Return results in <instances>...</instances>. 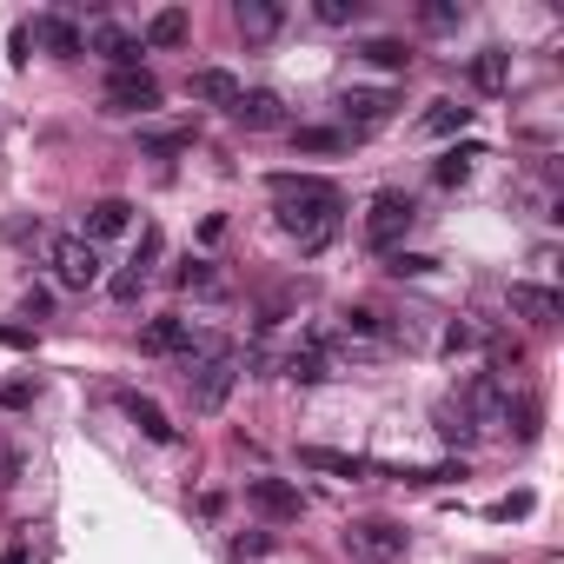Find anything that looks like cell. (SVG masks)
Segmentation results:
<instances>
[{
	"label": "cell",
	"instance_id": "22",
	"mask_svg": "<svg viewBox=\"0 0 564 564\" xmlns=\"http://www.w3.org/2000/svg\"><path fill=\"white\" fill-rule=\"evenodd\" d=\"M180 41H186V8H160L147 21V41L140 47H180Z\"/></svg>",
	"mask_w": 564,
	"mask_h": 564
},
{
	"label": "cell",
	"instance_id": "36",
	"mask_svg": "<svg viewBox=\"0 0 564 564\" xmlns=\"http://www.w3.org/2000/svg\"><path fill=\"white\" fill-rule=\"evenodd\" d=\"M0 405H8V412H21V405H34V386H21V379H14V386H0Z\"/></svg>",
	"mask_w": 564,
	"mask_h": 564
},
{
	"label": "cell",
	"instance_id": "1",
	"mask_svg": "<svg viewBox=\"0 0 564 564\" xmlns=\"http://www.w3.org/2000/svg\"><path fill=\"white\" fill-rule=\"evenodd\" d=\"M272 213L300 239V252H326L339 239V186L333 180H313V173H272Z\"/></svg>",
	"mask_w": 564,
	"mask_h": 564
},
{
	"label": "cell",
	"instance_id": "13",
	"mask_svg": "<svg viewBox=\"0 0 564 564\" xmlns=\"http://www.w3.org/2000/svg\"><path fill=\"white\" fill-rule=\"evenodd\" d=\"M94 54L113 67V74H127V67H140V41L127 34V28H113V21H100L94 28Z\"/></svg>",
	"mask_w": 564,
	"mask_h": 564
},
{
	"label": "cell",
	"instance_id": "2",
	"mask_svg": "<svg viewBox=\"0 0 564 564\" xmlns=\"http://www.w3.org/2000/svg\"><path fill=\"white\" fill-rule=\"evenodd\" d=\"M232 386H239V352L226 346V339H193V352H186V392H193V412H219L226 399H232Z\"/></svg>",
	"mask_w": 564,
	"mask_h": 564
},
{
	"label": "cell",
	"instance_id": "39",
	"mask_svg": "<svg viewBox=\"0 0 564 564\" xmlns=\"http://www.w3.org/2000/svg\"><path fill=\"white\" fill-rule=\"evenodd\" d=\"M8 478H14V458H8V452H0V485H8Z\"/></svg>",
	"mask_w": 564,
	"mask_h": 564
},
{
	"label": "cell",
	"instance_id": "10",
	"mask_svg": "<svg viewBox=\"0 0 564 564\" xmlns=\"http://www.w3.org/2000/svg\"><path fill=\"white\" fill-rule=\"evenodd\" d=\"M28 34H34V47H47V54H61V61H74V54H87V41H80V28H74L67 14H34V21H28Z\"/></svg>",
	"mask_w": 564,
	"mask_h": 564
},
{
	"label": "cell",
	"instance_id": "28",
	"mask_svg": "<svg viewBox=\"0 0 564 564\" xmlns=\"http://www.w3.org/2000/svg\"><path fill=\"white\" fill-rule=\"evenodd\" d=\"M293 147H300V153H339V147H346V133H333V127H300V133H293Z\"/></svg>",
	"mask_w": 564,
	"mask_h": 564
},
{
	"label": "cell",
	"instance_id": "31",
	"mask_svg": "<svg viewBox=\"0 0 564 564\" xmlns=\"http://www.w3.org/2000/svg\"><path fill=\"white\" fill-rule=\"evenodd\" d=\"M419 21H425L432 34H452V28L465 21V8H452V0H432V8H419Z\"/></svg>",
	"mask_w": 564,
	"mask_h": 564
},
{
	"label": "cell",
	"instance_id": "33",
	"mask_svg": "<svg viewBox=\"0 0 564 564\" xmlns=\"http://www.w3.org/2000/svg\"><path fill=\"white\" fill-rule=\"evenodd\" d=\"M140 286H147V279H133V272H127V265H120V272H113V279H107V293H113V300H120V306H127V300H140Z\"/></svg>",
	"mask_w": 564,
	"mask_h": 564
},
{
	"label": "cell",
	"instance_id": "3",
	"mask_svg": "<svg viewBox=\"0 0 564 564\" xmlns=\"http://www.w3.org/2000/svg\"><path fill=\"white\" fill-rule=\"evenodd\" d=\"M47 259H54V279L67 293H87V286H100V246L94 239H80V232H67V239H47Z\"/></svg>",
	"mask_w": 564,
	"mask_h": 564
},
{
	"label": "cell",
	"instance_id": "4",
	"mask_svg": "<svg viewBox=\"0 0 564 564\" xmlns=\"http://www.w3.org/2000/svg\"><path fill=\"white\" fill-rule=\"evenodd\" d=\"M412 219H419V206H412L405 193H379V199L366 206V246H372V252H392V246L412 232Z\"/></svg>",
	"mask_w": 564,
	"mask_h": 564
},
{
	"label": "cell",
	"instance_id": "6",
	"mask_svg": "<svg viewBox=\"0 0 564 564\" xmlns=\"http://www.w3.org/2000/svg\"><path fill=\"white\" fill-rule=\"evenodd\" d=\"M458 405H465V419H471L478 432H498V425H505V412H511V392H505V379L471 372V379H465V392H458Z\"/></svg>",
	"mask_w": 564,
	"mask_h": 564
},
{
	"label": "cell",
	"instance_id": "21",
	"mask_svg": "<svg viewBox=\"0 0 564 564\" xmlns=\"http://www.w3.org/2000/svg\"><path fill=\"white\" fill-rule=\"evenodd\" d=\"M173 279H180V293H199V300H219L226 293V279L213 272V259H186Z\"/></svg>",
	"mask_w": 564,
	"mask_h": 564
},
{
	"label": "cell",
	"instance_id": "20",
	"mask_svg": "<svg viewBox=\"0 0 564 564\" xmlns=\"http://www.w3.org/2000/svg\"><path fill=\"white\" fill-rule=\"evenodd\" d=\"M471 80H478V94H505V87H511V54H505V47H485V54L471 61Z\"/></svg>",
	"mask_w": 564,
	"mask_h": 564
},
{
	"label": "cell",
	"instance_id": "29",
	"mask_svg": "<svg viewBox=\"0 0 564 564\" xmlns=\"http://www.w3.org/2000/svg\"><path fill=\"white\" fill-rule=\"evenodd\" d=\"M160 246H166V239H160V226H147V232H140V252H133V265H127V272H133V279H153Z\"/></svg>",
	"mask_w": 564,
	"mask_h": 564
},
{
	"label": "cell",
	"instance_id": "26",
	"mask_svg": "<svg viewBox=\"0 0 564 564\" xmlns=\"http://www.w3.org/2000/svg\"><path fill=\"white\" fill-rule=\"evenodd\" d=\"M471 127V107H458V100H432V113H425V133H465Z\"/></svg>",
	"mask_w": 564,
	"mask_h": 564
},
{
	"label": "cell",
	"instance_id": "5",
	"mask_svg": "<svg viewBox=\"0 0 564 564\" xmlns=\"http://www.w3.org/2000/svg\"><path fill=\"white\" fill-rule=\"evenodd\" d=\"M346 551L366 557V564H399V557H405V524H392V518H359V524L346 531Z\"/></svg>",
	"mask_w": 564,
	"mask_h": 564
},
{
	"label": "cell",
	"instance_id": "35",
	"mask_svg": "<svg viewBox=\"0 0 564 564\" xmlns=\"http://www.w3.org/2000/svg\"><path fill=\"white\" fill-rule=\"evenodd\" d=\"M438 346H445V352H471V346H478V333H471V326H445V339H438Z\"/></svg>",
	"mask_w": 564,
	"mask_h": 564
},
{
	"label": "cell",
	"instance_id": "12",
	"mask_svg": "<svg viewBox=\"0 0 564 564\" xmlns=\"http://www.w3.org/2000/svg\"><path fill=\"white\" fill-rule=\"evenodd\" d=\"M232 28H239L246 41H272L279 28H286V8H279V0H239V8H232Z\"/></svg>",
	"mask_w": 564,
	"mask_h": 564
},
{
	"label": "cell",
	"instance_id": "14",
	"mask_svg": "<svg viewBox=\"0 0 564 564\" xmlns=\"http://www.w3.org/2000/svg\"><path fill=\"white\" fill-rule=\"evenodd\" d=\"M127 226H133V206H127V199H94V206H87L80 239H94V246H100V239H120Z\"/></svg>",
	"mask_w": 564,
	"mask_h": 564
},
{
	"label": "cell",
	"instance_id": "19",
	"mask_svg": "<svg viewBox=\"0 0 564 564\" xmlns=\"http://www.w3.org/2000/svg\"><path fill=\"white\" fill-rule=\"evenodd\" d=\"M147 352H180V359H186V352H193V326H186L180 313H160V319L147 326Z\"/></svg>",
	"mask_w": 564,
	"mask_h": 564
},
{
	"label": "cell",
	"instance_id": "23",
	"mask_svg": "<svg viewBox=\"0 0 564 564\" xmlns=\"http://www.w3.org/2000/svg\"><path fill=\"white\" fill-rule=\"evenodd\" d=\"M326 372H333V359H326V346H300V352L286 359V379H293V386H319Z\"/></svg>",
	"mask_w": 564,
	"mask_h": 564
},
{
	"label": "cell",
	"instance_id": "37",
	"mask_svg": "<svg viewBox=\"0 0 564 564\" xmlns=\"http://www.w3.org/2000/svg\"><path fill=\"white\" fill-rule=\"evenodd\" d=\"M0 564H34V544H28V538H14L8 551H0Z\"/></svg>",
	"mask_w": 564,
	"mask_h": 564
},
{
	"label": "cell",
	"instance_id": "32",
	"mask_svg": "<svg viewBox=\"0 0 564 564\" xmlns=\"http://www.w3.org/2000/svg\"><path fill=\"white\" fill-rule=\"evenodd\" d=\"M147 147H153V153H180V147H193V127H166V133H147Z\"/></svg>",
	"mask_w": 564,
	"mask_h": 564
},
{
	"label": "cell",
	"instance_id": "11",
	"mask_svg": "<svg viewBox=\"0 0 564 564\" xmlns=\"http://www.w3.org/2000/svg\"><path fill=\"white\" fill-rule=\"evenodd\" d=\"M511 313L531 319V326H557V319H564V300H557L551 286H531V279H518V286H511Z\"/></svg>",
	"mask_w": 564,
	"mask_h": 564
},
{
	"label": "cell",
	"instance_id": "7",
	"mask_svg": "<svg viewBox=\"0 0 564 564\" xmlns=\"http://www.w3.org/2000/svg\"><path fill=\"white\" fill-rule=\"evenodd\" d=\"M339 113H346L352 133H379V127L399 113V94H392V87H346V94H339Z\"/></svg>",
	"mask_w": 564,
	"mask_h": 564
},
{
	"label": "cell",
	"instance_id": "18",
	"mask_svg": "<svg viewBox=\"0 0 564 564\" xmlns=\"http://www.w3.org/2000/svg\"><path fill=\"white\" fill-rule=\"evenodd\" d=\"M239 94H246V87H239L226 67H199V74H193V100H206V107H226V113H232Z\"/></svg>",
	"mask_w": 564,
	"mask_h": 564
},
{
	"label": "cell",
	"instance_id": "30",
	"mask_svg": "<svg viewBox=\"0 0 564 564\" xmlns=\"http://www.w3.org/2000/svg\"><path fill=\"white\" fill-rule=\"evenodd\" d=\"M326 28H352L359 14H366V0H319V8H313Z\"/></svg>",
	"mask_w": 564,
	"mask_h": 564
},
{
	"label": "cell",
	"instance_id": "34",
	"mask_svg": "<svg viewBox=\"0 0 564 564\" xmlns=\"http://www.w3.org/2000/svg\"><path fill=\"white\" fill-rule=\"evenodd\" d=\"M438 259H425V252H392V272L399 279H419V272H432Z\"/></svg>",
	"mask_w": 564,
	"mask_h": 564
},
{
	"label": "cell",
	"instance_id": "38",
	"mask_svg": "<svg viewBox=\"0 0 564 564\" xmlns=\"http://www.w3.org/2000/svg\"><path fill=\"white\" fill-rule=\"evenodd\" d=\"M524 511H531V491H511V498L498 505V518H524Z\"/></svg>",
	"mask_w": 564,
	"mask_h": 564
},
{
	"label": "cell",
	"instance_id": "17",
	"mask_svg": "<svg viewBox=\"0 0 564 564\" xmlns=\"http://www.w3.org/2000/svg\"><path fill=\"white\" fill-rule=\"evenodd\" d=\"M300 465H306V471H333V478H372V465H366V458L333 452V445H300Z\"/></svg>",
	"mask_w": 564,
	"mask_h": 564
},
{
	"label": "cell",
	"instance_id": "15",
	"mask_svg": "<svg viewBox=\"0 0 564 564\" xmlns=\"http://www.w3.org/2000/svg\"><path fill=\"white\" fill-rule=\"evenodd\" d=\"M120 412H127V419H133V425L153 438V445H173V438H180V425H173V419H166L153 399H140V392H120Z\"/></svg>",
	"mask_w": 564,
	"mask_h": 564
},
{
	"label": "cell",
	"instance_id": "16",
	"mask_svg": "<svg viewBox=\"0 0 564 564\" xmlns=\"http://www.w3.org/2000/svg\"><path fill=\"white\" fill-rule=\"evenodd\" d=\"M232 120L246 127V133H272L279 120H286V113H279V94H265V87H252V94H239V107H232Z\"/></svg>",
	"mask_w": 564,
	"mask_h": 564
},
{
	"label": "cell",
	"instance_id": "27",
	"mask_svg": "<svg viewBox=\"0 0 564 564\" xmlns=\"http://www.w3.org/2000/svg\"><path fill=\"white\" fill-rule=\"evenodd\" d=\"M471 160H485V147H458V153H445L432 173H438V186H465L471 180Z\"/></svg>",
	"mask_w": 564,
	"mask_h": 564
},
{
	"label": "cell",
	"instance_id": "24",
	"mask_svg": "<svg viewBox=\"0 0 564 564\" xmlns=\"http://www.w3.org/2000/svg\"><path fill=\"white\" fill-rule=\"evenodd\" d=\"M432 419H438V438H445V445H471V438H478V425L465 419V405H458V399H438V412H432Z\"/></svg>",
	"mask_w": 564,
	"mask_h": 564
},
{
	"label": "cell",
	"instance_id": "9",
	"mask_svg": "<svg viewBox=\"0 0 564 564\" xmlns=\"http://www.w3.org/2000/svg\"><path fill=\"white\" fill-rule=\"evenodd\" d=\"M246 498L265 511V518H279V524H293L300 511H306V498H300V485H286V478H252L246 485Z\"/></svg>",
	"mask_w": 564,
	"mask_h": 564
},
{
	"label": "cell",
	"instance_id": "25",
	"mask_svg": "<svg viewBox=\"0 0 564 564\" xmlns=\"http://www.w3.org/2000/svg\"><path fill=\"white\" fill-rule=\"evenodd\" d=\"M359 54H366L372 67H386V74H405V67H412V47H405V41H392V34H379V41H366Z\"/></svg>",
	"mask_w": 564,
	"mask_h": 564
},
{
	"label": "cell",
	"instance_id": "8",
	"mask_svg": "<svg viewBox=\"0 0 564 564\" xmlns=\"http://www.w3.org/2000/svg\"><path fill=\"white\" fill-rule=\"evenodd\" d=\"M107 107H113V113H153V107H160V80H153L147 67L107 74Z\"/></svg>",
	"mask_w": 564,
	"mask_h": 564
}]
</instances>
